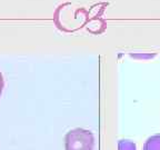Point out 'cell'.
<instances>
[{"mask_svg":"<svg viewBox=\"0 0 160 150\" xmlns=\"http://www.w3.org/2000/svg\"><path fill=\"white\" fill-rule=\"evenodd\" d=\"M65 146L66 150H93L95 137L89 130L76 128L66 135Z\"/></svg>","mask_w":160,"mask_h":150,"instance_id":"cell-1","label":"cell"},{"mask_svg":"<svg viewBox=\"0 0 160 150\" xmlns=\"http://www.w3.org/2000/svg\"><path fill=\"white\" fill-rule=\"evenodd\" d=\"M142 150H160V135L149 137L143 143Z\"/></svg>","mask_w":160,"mask_h":150,"instance_id":"cell-2","label":"cell"},{"mask_svg":"<svg viewBox=\"0 0 160 150\" xmlns=\"http://www.w3.org/2000/svg\"><path fill=\"white\" fill-rule=\"evenodd\" d=\"M118 150H137V147L130 140H120L118 142Z\"/></svg>","mask_w":160,"mask_h":150,"instance_id":"cell-3","label":"cell"},{"mask_svg":"<svg viewBox=\"0 0 160 150\" xmlns=\"http://www.w3.org/2000/svg\"><path fill=\"white\" fill-rule=\"evenodd\" d=\"M3 87H5V80H3V76L0 71V96L2 93V90H3Z\"/></svg>","mask_w":160,"mask_h":150,"instance_id":"cell-4","label":"cell"}]
</instances>
